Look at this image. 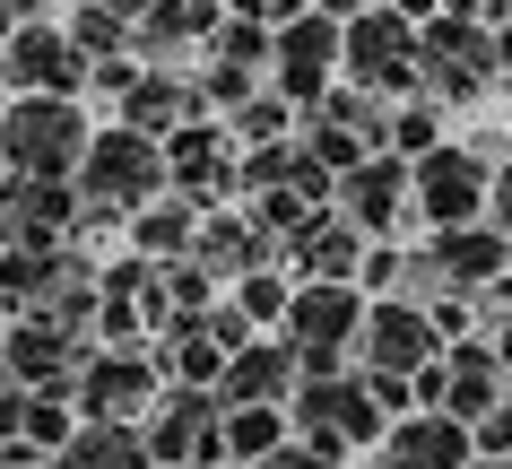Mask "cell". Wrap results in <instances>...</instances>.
Here are the masks:
<instances>
[{"label":"cell","instance_id":"6da1fadb","mask_svg":"<svg viewBox=\"0 0 512 469\" xmlns=\"http://www.w3.org/2000/svg\"><path fill=\"white\" fill-rule=\"evenodd\" d=\"M165 192H174L165 148H157V139H139V131H122V122H105V131H96V148H87V166H79V200H87L79 244L96 252L113 226L131 235V218H139V209H157Z\"/></svg>","mask_w":512,"mask_h":469},{"label":"cell","instance_id":"7a4b0ae2","mask_svg":"<svg viewBox=\"0 0 512 469\" xmlns=\"http://www.w3.org/2000/svg\"><path fill=\"white\" fill-rule=\"evenodd\" d=\"M87 148H96V122L70 96H9L0 105V157L18 183H79Z\"/></svg>","mask_w":512,"mask_h":469},{"label":"cell","instance_id":"3957f363","mask_svg":"<svg viewBox=\"0 0 512 469\" xmlns=\"http://www.w3.org/2000/svg\"><path fill=\"white\" fill-rule=\"evenodd\" d=\"M287 417H296V443L304 452H322V461H356V452H382V435H391V417H382L374 383L365 374H304V391L287 400Z\"/></svg>","mask_w":512,"mask_h":469},{"label":"cell","instance_id":"277c9868","mask_svg":"<svg viewBox=\"0 0 512 469\" xmlns=\"http://www.w3.org/2000/svg\"><path fill=\"white\" fill-rule=\"evenodd\" d=\"M417 87L434 105H478L486 87H504L495 27L486 18H434V27H417Z\"/></svg>","mask_w":512,"mask_h":469},{"label":"cell","instance_id":"5b68a950","mask_svg":"<svg viewBox=\"0 0 512 469\" xmlns=\"http://www.w3.org/2000/svg\"><path fill=\"white\" fill-rule=\"evenodd\" d=\"M365 313H374V296L365 287H304L296 278V304H287V348L304 357V374H348L356 339H365Z\"/></svg>","mask_w":512,"mask_h":469},{"label":"cell","instance_id":"8992f818","mask_svg":"<svg viewBox=\"0 0 512 469\" xmlns=\"http://www.w3.org/2000/svg\"><path fill=\"white\" fill-rule=\"evenodd\" d=\"M165 400V374H157V348H96L79 365V391L70 409L87 426H148V409Z\"/></svg>","mask_w":512,"mask_h":469},{"label":"cell","instance_id":"52a82bcc","mask_svg":"<svg viewBox=\"0 0 512 469\" xmlns=\"http://www.w3.org/2000/svg\"><path fill=\"white\" fill-rule=\"evenodd\" d=\"M486 192H495V166H486L469 139H443L434 157H417V226L426 235L486 226Z\"/></svg>","mask_w":512,"mask_h":469},{"label":"cell","instance_id":"ba28073f","mask_svg":"<svg viewBox=\"0 0 512 469\" xmlns=\"http://www.w3.org/2000/svg\"><path fill=\"white\" fill-rule=\"evenodd\" d=\"M96 357L87 339H70L53 313H18V322H0V374L35 400H70L79 391V365Z\"/></svg>","mask_w":512,"mask_h":469},{"label":"cell","instance_id":"9c48e42d","mask_svg":"<svg viewBox=\"0 0 512 469\" xmlns=\"http://www.w3.org/2000/svg\"><path fill=\"white\" fill-rule=\"evenodd\" d=\"M348 79V27L322 18V9H304L296 27H278V53H270V87L287 96L296 113H313L330 87Z\"/></svg>","mask_w":512,"mask_h":469},{"label":"cell","instance_id":"30bf717a","mask_svg":"<svg viewBox=\"0 0 512 469\" xmlns=\"http://www.w3.org/2000/svg\"><path fill=\"white\" fill-rule=\"evenodd\" d=\"M348 87H365V96H382V105L426 96V87H417V18H400V9L348 18Z\"/></svg>","mask_w":512,"mask_h":469},{"label":"cell","instance_id":"8fae6325","mask_svg":"<svg viewBox=\"0 0 512 469\" xmlns=\"http://www.w3.org/2000/svg\"><path fill=\"white\" fill-rule=\"evenodd\" d=\"M87 79H96V61L61 35V18H27L9 35V53H0V87L9 96H70V105H87Z\"/></svg>","mask_w":512,"mask_h":469},{"label":"cell","instance_id":"7c38bea8","mask_svg":"<svg viewBox=\"0 0 512 469\" xmlns=\"http://www.w3.org/2000/svg\"><path fill=\"white\" fill-rule=\"evenodd\" d=\"M165 174H174V192L191 209H243V148L226 122H183V131L165 139Z\"/></svg>","mask_w":512,"mask_h":469},{"label":"cell","instance_id":"4fadbf2b","mask_svg":"<svg viewBox=\"0 0 512 469\" xmlns=\"http://www.w3.org/2000/svg\"><path fill=\"white\" fill-rule=\"evenodd\" d=\"M139 435H148L157 469H226V400L217 391H165Z\"/></svg>","mask_w":512,"mask_h":469},{"label":"cell","instance_id":"5bb4252c","mask_svg":"<svg viewBox=\"0 0 512 469\" xmlns=\"http://www.w3.org/2000/svg\"><path fill=\"white\" fill-rule=\"evenodd\" d=\"M339 218L365 235V244H391L400 226H417V166L408 157H365L356 174H339Z\"/></svg>","mask_w":512,"mask_h":469},{"label":"cell","instance_id":"9a60e30c","mask_svg":"<svg viewBox=\"0 0 512 469\" xmlns=\"http://www.w3.org/2000/svg\"><path fill=\"white\" fill-rule=\"evenodd\" d=\"M443 331H434L426 304H374L365 313V339H356V374H391V383H417L426 365H443Z\"/></svg>","mask_w":512,"mask_h":469},{"label":"cell","instance_id":"2e32d148","mask_svg":"<svg viewBox=\"0 0 512 469\" xmlns=\"http://www.w3.org/2000/svg\"><path fill=\"white\" fill-rule=\"evenodd\" d=\"M79 226H87L79 183H9V192H0V252L79 244Z\"/></svg>","mask_w":512,"mask_h":469},{"label":"cell","instance_id":"e0dca14e","mask_svg":"<svg viewBox=\"0 0 512 469\" xmlns=\"http://www.w3.org/2000/svg\"><path fill=\"white\" fill-rule=\"evenodd\" d=\"M296 391H304V357L270 331V339H252V348H243V357L226 365L217 400H226V409H287Z\"/></svg>","mask_w":512,"mask_h":469},{"label":"cell","instance_id":"ac0fdd59","mask_svg":"<svg viewBox=\"0 0 512 469\" xmlns=\"http://www.w3.org/2000/svg\"><path fill=\"white\" fill-rule=\"evenodd\" d=\"M504 400H512V374H504V357H495L486 339H460L452 357H443V417L478 426V417H495Z\"/></svg>","mask_w":512,"mask_h":469},{"label":"cell","instance_id":"d6986e66","mask_svg":"<svg viewBox=\"0 0 512 469\" xmlns=\"http://www.w3.org/2000/svg\"><path fill=\"white\" fill-rule=\"evenodd\" d=\"M365 235H356L348 218H339V209H322V218L304 226L296 244H287V270L304 278V287H356V270H365Z\"/></svg>","mask_w":512,"mask_h":469},{"label":"cell","instance_id":"ffe728a7","mask_svg":"<svg viewBox=\"0 0 512 469\" xmlns=\"http://www.w3.org/2000/svg\"><path fill=\"white\" fill-rule=\"evenodd\" d=\"M374 469H478V443H469L460 417H400L382 435Z\"/></svg>","mask_w":512,"mask_h":469},{"label":"cell","instance_id":"44dd1931","mask_svg":"<svg viewBox=\"0 0 512 469\" xmlns=\"http://www.w3.org/2000/svg\"><path fill=\"white\" fill-rule=\"evenodd\" d=\"M426 244L443 261V278H452V296H469V304L512 278V235H495V226H460V235H426Z\"/></svg>","mask_w":512,"mask_h":469},{"label":"cell","instance_id":"7402d4cb","mask_svg":"<svg viewBox=\"0 0 512 469\" xmlns=\"http://www.w3.org/2000/svg\"><path fill=\"white\" fill-rule=\"evenodd\" d=\"M113 122L165 148V139L183 131V122H200V87H191L183 70H148V79H139L131 96H122V113H113Z\"/></svg>","mask_w":512,"mask_h":469},{"label":"cell","instance_id":"603a6c76","mask_svg":"<svg viewBox=\"0 0 512 469\" xmlns=\"http://www.w3.org/2000/svg\"><path fill=\"white\" fill-rule=\"evenodd\" d=\"M200 218H209V209H191L183 192H165L157 209H139V218H131V252H139V261H157V270H174V261L200 252Z\"/></svg>","mask_w":512,"mask_h":469},{"label":"cell","instance_id":"cb8c5ba5","mask_svg":"<svg viewBox=\"0 0 512 469\" xmlns=\"http://www.w3.org/2000/svg\"><path fill=\"white\" fill-rule=\"evenodd\" d=\"M296 443V417L287 409H226V469H261Z\"/></svg>","mask_w":512,"mask_h":469},{"label":"cell","instance_id":"d4e9b609","mask_svg":"<svg viewBox=\"0 0 512 469\" xmlns=\"http://www.w3.org/2000/svg\"><path fill=\"white\" fill-rule=\"evenodd\" d=\"M61 35H70V44H79L87 61H96V70H105V61H122L131 53V18H122V9H105V0H70V18H61Z\"/></svg>","mask_w":512,"mask_h":469},{"label":"cell","instance_id":"484cf974","mask_svg":"<svg viewBox=\"0 0 512 469\" xmlns=\"http://www.w3.org/2000/svg\"><path fill=\"white\" fill-rule=\"evenodd\" d=\"M53 469H157V461H148V435L139 426H79V443Z\"/></svg>","mask_w":512,"mask_h":469},{"label":"cell","instance_id":"4316f807","mask_svg":"<svg viewBox=\"0 0 512 469\" xmlns=\"http://www.w3.org/2000/svg\"><path fill=\"white\" fill-rule=\"evenodd\" d=\"M270 53H278V27L243 18V9L209 35V61H217V70H252V79H270Z\"/></svg>","mask_w":512,"mask_h":469},{"label":"cell","instance_id":"83f0119b","mask_svg":"<svg viewBox=\"0 0 512 469\" xmlns=\"http://www.w3.org/2000/svg\"><path fill=\"white\" fill-rule=\"evenodd\" d=\"M226 131H235V148H278V139H304V113L287 105L278 87H261V96H252V105H243Z\"/></svg>","mask_w":512,"mask_h":469},{"label":"cell","instance_id":"f1b7e54d","mask_svg":"<svg viewBox=\"0 0 512 469\" xmlns=\"http://www.w3.org/2000/svg\"><path fill=\"white\" fill-rule=\"evenodd\" d=\"M304 174V139H278V148H243V209L270 192H296Z\"/></svg>","mask_w":512,"mask_h":469},{"label":"cell","instance_id":"f546056e","mask_svg":"<svg viewBox=\"0 0 512 469\" xmlns=\"http://www.w3.org/2000/svg\"><path fill=\"white\" fill-rule=\"evenodd\" d=\"M434 148H443V105H434V96L391 105V157H408V166H417V157H434Z\"/></svg>","mask_w":512,"mask_h":469},{"label":"cell","instance_id":"4dcf8cb0","mask_svg":"<svg viewBox=\"0 0 512 469\" xmlns=\"http://www.w3.org/2000/svg\"><path fill=\"white\" fill-rule=\"evenodd\" d=\"M235 304H243V322H252V331H287V304H296V278L287 270H252L235 287Z\"/></svg>","mask_w":512,"mask_h":469},{"label":"cell","instance_id":"1f68e13d","mask_svg":"<svg viewBox=\"0 0 512 469\" xmlns=\"http://www.w3.org/2000/svg\"><path fill=\"white\" fill-rule=\"evenodd\" d=\"M139 79H148V70H139V61L122 53V61H105V70H96V79H87V96H96V105H113V113H122V96H131Z\"/></svg>","mask_w":512,"mask_h":469},{"label":"cell","instance_id":"d6a6232c","mask_svg":"<svg viewBox=\"0 0 512 469\" xmlns=\"http://www.w3.org/2000/svg\"><path fill=\"white\" fill-rule=\"evenodd\" d=\"M469 443H478V461H512V400L495 417H478V426H469Z\"/></svg>","mask_w":512,"mask_h":469},{"label":"cell","instance_id":"836d02e7","mask_svg":"<svg viewBox=\"0 0 512 469\" xmlns=\"http://www.w3.org/2000/svg\"><path fill=\"white\" fill-rule=\"evenodd\" d=\"M235 9H243V18H261V27H296L313 0H235Z\"/></svg>","mask_w":512,"mask_h":469},{"label":"cell","instance_id":"e575fe53","mask_svg":"<svg viewBox=\"0 0 512 469\" xmlns=\"http://www.w3.org/2000/svg\"><path fill=\"white\" fill-rule=\"evenodd\" d=\"M486 226L512 235V166H495V192H486Z\"/></svg>","mask_w":512,"mask_h":469},{"label":"cell","instance_id":"d590c367","mask_svg":"<svg viewBox=\"0 0 512 469\" xmlns=\"http://www.w3.org/2000/svg\"><path fill=\"white\" fill-rule=\"evenodd\" d=\"M261 469H348V461H322V452H304V443H287L278 461H261Z\"/></svg>","mask_w":512,"mask_h":469},{"label":"cell","instance_id":"8d00e7d4","mask_svg":"<svg viewBox=\"0 0 512 469\" xmlns=\"http://www.w3.org/2000/svg\"><path fill=\"white\" fill-rule=\"evenodd\" d=\"M0 469H53V461H44L35 443H0Z\"/></svg>","mask_w":512,"mask_h":469},{"label":"cell","instance_id":"74e56055","mask_svg":"<svg viewBox=\"0 0 512 469\" xmlns=\"http://www.w3.org/2000/svg\"><path fill=\"white\" fill-rule=\"evenodd\" d=\"M486 348H495V357H504V374H512V322H495V331H478Z\"/></svg>","mask_w":512,"mask_h":469},{"label":"cell","instance_id":"f35d334b","mask_svg":"<svg viewBox=\"0 0 512 469\" xmlns=\"http://www.w3.org/2000/svg\"><path fill=\"white\" fill-rule=\"evenodd\" d=\"M495 61H504V96H512V18L495 27Z\"/></svg>","mask_w":512,"mask_h":469},{"label":"cell","instance_id":"ab89813d","mask_svg":"<svg viewBox=\"0 0 512 469\" xmlns=\"http://www.w3.org/2000/svg\"><path fill=\"white\" fill-rule=\"evenodd\" d=\"M9 35H18V18H9V9H0V53H9Z\"/></svg>","mask_w":512,"mask_h":469},{"label":"cell","instance_id":"60d3db41","mask_svg":"<svg viewBox=\"0 0 512 469\" xmlns=\"http://www.w3.org/2000/svg\"><path fill=\"white\" fill-rule=\"evenodd\" d=\"M365 9H400V0H365Z\"/></svg>","mask_w":512,"mask_h":469},{"label":"cell","instance_id":"b9f144b4","mask_svg":"<svg viewBox=\"0 0 512 469\" xmlns=\"http://www.w3.org/2000/svg\"><path fill=\"white\" fill-rule=\"evenodd\" d=\"M0 322H9V304H0Z\"/></svg>","mask_w":512,"mask_h":469}]
</instances>
